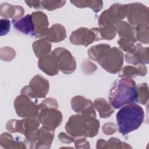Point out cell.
<instances>
[{
    "label": "cell",
    "mask_w": 149,
    "mask_h": 149,
    "mask_svg": "<svg viewBox=\"0 0 149 149\" xmlns=\"http://www.w3.org/2000/svg\"><path fill=\"white\" fill-rule=\"evenodd\" d=\"M138 98L135 82L130 78L126 77L115 81L109 96L110 105L115 109L136 104L138 102Z\"/></svg>",
    "instance_id": "6da1fadb"
},
{
    "label": "cell",
    "mask_w": 149,
    "mask_h": 149,
    "mask_svg": "<svg viewBox=\"0 0 149 149\" xmlns=\"http://www.w3.org/2000/svg\"><path fill=\"white\" fill-rule=\"evenodd\" d=\"M144 119V112L140 105L133 104L122 107L116 114L119 132L125 135L137 129Z\"/></svg>",
    "instance_id": "7a4b0ae2"
},
{
    "label": "cell",
    "mask_w": 149,
    "mask_h": 149,
    "mask_svg": "<svg viewBox=\"0 0 149 149\" xmlns=\"http://www.w3.org/2000/svg\"><path fill=\"white\" fill-rule=\"evenodd\" d=\"M100 123L95 117L76 115L72 116L67 122L65 129L67 132L74 137H92L98 132Z\"/></svg>",
    "instance_id": "3957f363"
},
{
    "label": "cell",
    "mask_w": 149,
    "mask_h": 149,
    "mask_svg": "<svg viewBox=\"0 0 149 149\" xmlns=\"http://www.w3.org/2000/svg\"><path fill=\"white\" fill-rule=\"evenodd\" d=\"M98 62L105 70L111 73L120 70L123 63V53L118 48L113 47L107 51Z\"/></svg>",
    "instance_id": "277c9868"
},
{
    "label": "cell",
    "mask_w": 149,
    "mask_h": 149,
    "mask_svg": "<svg viewBox=\"0 0 149 149\" xmlns=\"http://www.w3.org/2000/svg\"><path fill=\"white\" fill-rule=\"evenodd\" d=\"M126 5L114 3L101 14L98 19L99 25L101 27L114 26L126 17Z\"/></svg>",
    "instance_id": "5b68a950"
},
{
    "label": "cell",
    "mask_w": 149,
    "mask_h": 149,
    "mask_svg": "<svg viewBox=\"0 0 149 149\" xmlns=\"http://www.w3.org/2000/svg\"><path fill=\"white\" fill-rule=\"evenodd\" d=\"M40 112L38 120L45 129L54 131L61 123L62 113L55 108L46 107L42 104L39 105Z\"/></svg>",
    "instance_id": "8992f818"
},
{
    "label": "cell",
    "mask_w": 149,
    "mask_h": 149,
    "mask_svg": "<svg viewBox=\"0 0 149 149\" xmlns=\"http://www.w3.org/2000/svg\"><path fill=\"white\" fill-rule=\"evenodd\" d=\"M48 90V81L40 75H36L30 81L29 86L22 88L21 94L29 98H43L47 94Z\"/></svg>",
    "instance_id": "52a82bcc"
},
{
    "label": "cell",
    "mask_w": 149,
    "mask_h": 149,
    "mask_svg": "<svg viewBox=\"0 0 149 149\" xmlns=\"http://www.w3.org/2000/svg\"><path fill=\"white\" fill-rule=\"evenodd\" d=\"M14 107L16 113L20 117L35 118L38 116L39 105L34 104L26 95L22 94L17 96L15 100Z\"/></svg>",
    "instance_id": "ba28073f"
},
{
    "label": "cell",
    "mask_w": 149,
    "mask_h": 149,
    "mask_svg": "<svg viewBox=\"0 0 149 149\" xmlns=\"http://www.w3.org/2000/svg\"><path fill=\"white\" fill-rule=\"evenodd\" d=\"M52 54L58 63L59 69L63 73L69 74L75 70V59L68 50L63 48H58L53 51Z\"/></svg>",
    "instance_id": "9c48e42d"
},
{
    "label": "cell",
    "mask_w": 149,
    "mask_h": 149,
    "mask_svg": "<svg viewBox=\"0 0 149 149\" xmlns=\"http://www.w3.org/2000/svg\"><path fill=\"white\" fill-rule=\"evenodd\" d=\"M38 126V121L34 118L25 119L21 120L12 119L8 122L6 128L10 132H19L27 136L34 132Z\"/></svg>",
    "instance_id": "30bf717a"
},
{
    "label": "cell",
    "mask_w": 149,
    "mask_h": 149,
    "mask_svg": "<svg viewBox=\"0 0 149 149\" xmlns=\"http://www.w3.org/2000/svg\"><path fill=\"white\" fill-rule=\"evenodd\" d=\"M70 41L76 45H83L87 47L93 41H96V36L93 30L81 27L72 32Z\"/></svg>",
    "instance_id": "8fae6325"
},
{
    "label": "cell",
    "mask_w": 149,
    "mask_h": 149,
    "mask_svg": "<svg viewBox=\"0 0 149 149\" xmlns=\"http://www.w3.org/2000/svg\"><path fill=\"white\" fill-rule=\"evenodd\" d=\"M126 17L129 23L133 25L141 26L144 23V8L141 3H133L126 5Z\"/></svg>",
    "instance_id": "7c38bea8"
},
{
    "label": "cell",
    "mask_w": 149,
    "mask_h": 149,
    "mask_svg": "<svg viewBox=\"0 0 149 149\" xmlns=\"http://www.w3.org/2000/svg\"><path fill=\"white\" fill-rule=\"evenodd\" d=\"M34 26V34L37 37L44 38L48 30L47 16L40 11L34 12L31 14Z\"/></svg>",
    "instance_id": "4fadbf2b"
},
{
    "label": "cell",
    "mask_w": 149,
    "mask_h": 149,
    "mask_svg": "<svg viewBox=\"0 0 149 149\" xmlns=\"http://www.w3.org/2000/svg\"><path fill=\"white\" fill-rule=\"evenodd\" d=\"M71 105L73 109L81 115L96 116L95 112L93 109L92 102L81 96H76L72 99Z\"/></svg>",
    "instance_id": "5bb4252c"
},
{
    "label": "cell",
    "mask_w": 149,
    "mask_h": 149,
    "mask_svg": "<svg viewBox=\"0 0 149 149\" xmlns=\"http://www.w3.org/2000/svg\"><path fill=\"white\" fill-rule=\"evenodd\" d=\"M38 67L49 76L55 75L59 71L58 63L53 55H46L41 58L38 61Z\"/></svg>",
    "instance_id": "9a60e30c"
},
{
    "label": "cell",
    "mask_w": 149,
    "mask_h": 149,
    "mask_svg": "<svg viewBox=\"0 0 149 149\" xmlns=\"http://www.w3.org/2000/svg\"><path fill=\"white\" fill-rule=\"evenodd\" d=\"M24 9L20 6H13L6 2L1 3L0 14L5 18H12L13 20H19L24 14Z\"/></svg>",
    "instance_id": "2e32d148"
},
{
    "label": "cell",
    "mask_w": 149,
    "mask_h": 149,
    "mask_svg": "<svg viewBox=\"0 0 149 149\" xmlns=\"http://www.w3.org/2000/svg\"><path fill=\"white\" fill-rule=\"evenodd\" d=\"M14 27L25 34H34V26L31 15H27L19 20H12Z\"/></svg>",
    "instance_id": "e0dca14e"
},
{
    "label": "cell",
    "mask_w": 149,
    "mask_h": 149,
    "mask_svg": "<svg viewBox=\"0 0 149 149\" xmlns=\"http://www.w3.org/2000/svg\"><path fill=\"white\" fill-rule=\"evenodd\" d=\"M66 37L64 27L59 24H54L49 29L44 38L54 42H58L64 40Z\"/></svg>",
    "instance_id": "ac0fdd59"
},
{
    "label": "cell",
    "mask_w": 149,
    "mask_h": 149,
    "mask_svg": "<svg viewBox=\"0 0 149 149\" xmlns=\"http://www.w3.org/2000/svg\"><path fill=\"white\" fill-rule=\"evenodd\" d=\"M120 38L130 40L133 42L136 41L134 36L135 31L129 23L125 22H119L115 26Z\"/></svg>",
    "instance_id": "d6986e66"
},
{
    "label": "cell",
    "mask_w": 149,
    "mask_h": 149,
    "mask_svg": "<svg viewBox=\"0 0 149 149\" xmlns=\"http://www.w3.org/2000/svg\"><path fill=\"white\" fill-rule=\"evenodd\" d=\"M96 36V41L100 40H111L117 33L116 29L114 26H107L101 28L91 29Z\"/></svg>",
    "instance_id": "ffe728a7"
},
{
    "label": "cell",
    "mask_w": 149,
    "mask_h": 149,
    "mask_svg": "<svg viewBox=\"0 0 149 149\" xmlns=\"http://www.w3.org/2000/svg\"><path fill=\"white\" fill-rule=\"evenodd\" d=\"M51 48V44L49 41L44 38L35 41L33 44V48L37 57L42 58L47 55Z\"/></svg>",
    "instance_id": "44dd1931"
},
{
    "label": "cell",
    "mask_w": 149,
    "mask_h": 149,
    "mask_svg": "<svg viewBox=\"0 0 149 149\" xmlns=\"http://www.w3.org/2000/svg\"><path fill=\"white\" fill-rule=\"evenodd\" d=\"M94 105L99 112L101 118H108L113 112V109L111 107L112 106L103 98L96 99L94 101Z\"/></svg>",
    "instance_id": "7402d4cb"
},
{
    "label": "cell",
    "mask_w": 149,
    "mask_h": 149,
    "mask_svg": "<svg viewBox=\"0 0 149 149\" xmlns=\"http://www.w3.org/2000/svg\"><path fill=\"white\" fill-rule=\"evenodd\" d=\"M110 48V46L107 44L97 45L90 48L88 50V54L90 58L98 62L105 52Z\"/></svg>",
    "instance_id": "603a6c76"
},
{
    "label": "cell",
    "mask_w": 149,
    "mask_h": 149,
    "mask_svg": "<svg viewBox=\"0 0 149 149\" xmlns=\"http://www.w3.org/2000/svg\"><path fill=\"white\" fill-rule=\"evenodd\" d=\"M72 3L77 7H90L95 12H99L103 5V2L101 1H70Z\"/></svg>",
    "instance_id": "cb8c5ba5"
},
{
    "label": "cell",
    "mask_w": 149,
    "mask_h": 149,
    "mask_svg": "<svg viewBox=\"0 0 149 149\" xmlns=\"http://www.w3.org/2000/svg\"><path fill=\"white\" fill-rule=\"evenodd\" d=\"M22 143H18L14 141L13 137L7 133H3L1 135L0 137V144L2 147L5 148H14L15 146L17 144H22Z\"/></svg>",
    "instance_id": "d4e9b609"
},
{
    "label": "cell",
    "mask_w": 149,
    "mask_h": 149,
    "mask_svg": "<svg viewBox=\"0 0 149 149\" xmlns=\"http://www.w3.org/2000/svg\"><path fill=\"white\" fill-rule=\"evenodd\" d=\"M66 1H42L41 7L48 10H52L64 5Z\"/></svg>",
    "instance_id": "484cf974"
},
{
    "label": "cell",
    "mask_w": 149,
    "mask_h": 149,
    "mask_svg": "<svg viewBox=\"0 0 149 149\" xmlns=\"http://www.w3.org/2000/svg\"><path fill=\"white\" fill-rule=\"evenodd\" d=\"M15 51L11 48L3 47L1 48V59L5 61H10L15 56Z\"/></svg>",
    "instance_id": "4316f807"
},
{
    "label": "cell",
    "mask_w": 149,
    "mask_h": 149,
    "mask_svg": "<svg viewBox=\"0 0 149 149\" xmlns=\"http://www.w3.org/2000/svg\"><path fill=\"white\" fill-rule=\"evenodd\" d=\"M137 74H138V71L133 66H127L125 67L122 69V70L119 73V76L122 77H124L126 78H130Z\"/></svg>",
    "instance_id": "83f0119b"
},
{
    "label": "cell",
    "mask_w": 149,
    "mask_h": 149,
    "mask_svg": "<svg viewBox=\"0 0 149 149\" xmlns=\"http://www.w3.org/2000/svg\"><path fill=\"white\" fill-rule=\"evenodd\" d=\"M1 31L0 34L1 36L6 35L10 30V21L8 19H1L0 20Z\"/></svg>",
    "instance_id": "f1b7e54d"
},
{
    "label": "cell",
    "mask_w": 149,
    "mask_h": 149,
    "mask_svg": "<svg viewBox=\"0 0 149 149\" xmlns=\"http://www.w3.org/2000/svg\"><path fill=\"white\" fill-rule=\"evenodd\" d=\"M116 130V129L115 125L112 123H106L104 125V127H103V131L104 133H105L106 134H112L114 132H115Z\"/></svg>",
    "instance_id": "f546056e"
},
{
    "label": "cell",
    "mask_w": 149,
    "mask_h": 149,
    "mask_svg": "<svg viewBox=\"0 0 149 149\" xmlns=\"http://www.w3.org/2000/svg\"><path fill=\"white\" fill-rule=\"evenodd\" d=\"M25 2L29 5L30 7H33L36 9L41 8V1H25Z\"/></svg>",
    "instance_id": "4dcf8cb0"
},
{
    "label": "cell",
    "mask_w": 149,
    "mask_h": 149,
    "mask_svg": "<svg viewBox=\"0 0 149 149\" xmlns=\"http://www.w3.org/2000/svg\"><path fill=\"white\" fill-rule=\"evenodd\" d=\"M59 138L60 140H61L63 142H67V143H71L73 141V139H71L70 137L68 136L66 134H65L64 133H61L59 134Z\"/></svg>",
    "instance_id": "1f68e13d"
}]
</instances>
